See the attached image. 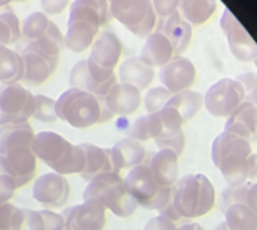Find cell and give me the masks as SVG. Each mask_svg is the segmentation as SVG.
I'll list each match as a JSON object with an SVG mask.
<instances>
[{"label": "cell", "mask_w": 257, "mask_h": 230, "mask_svg": "<svg viewBox=\"0 0 257 230\" xmlns=\"http://www.w3.org/2000/svg\"><path fill=\"white\" fill-rule=\"evenodd\" d=\"M56 114L57 119L77 130H86L114 118L107 108L104 96H96L75 87H69L56 99Z\"/></svg>", "instance_id": "1"}, {"label": "cell", "mask_w": 257, "mask_h": 230, "mask_svg": "<svg viewBox=\"0 0 257 230\" xmlns=\"http://www.w3.org/2000/svg\"><path fill=\"white\" fill-rule=\"evenodd\" d=\"M251 154V142L229 131L218 134L211 148L212 163L230 187L248 182V158Z\"/></svg>", "instance_id": "2"}, {"label": "cell", "mask_w": 257, "mask_h": 230, "mask_svg": "<svg viewBox=\"0 0 257 230\" xmlns=\"http://www.w3.org/2000/svg\"><path fill=\"white\" fill-rule=\"evenodd\" d=\"M172 203L181 218H199L215 206V188L203 173L187 175L172 187Z\"/></svg>", "instance_id": "3"}, {"label": "cell", "mask_w": 257, "mask_h": 230, "mask_svg": "<svg viewBox=\"0 0 257 230\" xmlns=\"http://www.w3.org/2000/svg\"><path fill=\"white\" fill-rule=\"evenodd\" d=\"M111 18L123 24L139 38H148L157 26V14L151 0H110Z\"/></svg>", "instance_id": "4"}, {"label": "cell", "mask_w": 257, "mask_h": 230, "mask_svg": "<svg viewBox=\"0 0 257 230\" xmlns=\"http://www.w3.org/2000/svg\"><path fill=\"white\" fill-rule=\"evenodd\" d=\"M116 83L117 77L114 69L99 66L89 57L75 63L69 72L71 87L81 89L96 96H105Z\"/></svg>", "instance_id": "5"}, {"label": "cell", "mask_w": 257, "mask_h": 230, "mask_svg": "<svg viewBox=\"0 0 257 230\" xmlns=\"http://www.w3.org/2000/svg\"><path fill=\"white\" fill-rule=\"evenodd\" d=\"M35 95L21 83L0 86V127L24 124L33 118Z\"/></svg>", "instance_id": "6"}, {"label": "cell", "mask_w": 257, "mask_h": 230, "mask_svg": "<svg viewBox=\"0 0 257 230\" xmlns=\"http://www.w3.org/2000/svg\"><path fill=\"white\" fill-rule=\"evenodd\" d=\"M244 98L245 89L238 80L221 78L206 90L203 107L215 118H229Z\"/></svg>", "instance_id": "7"}, {"label": "cell", "mask_w": 257, "mask_h": 230, "mask_svg": "<svg viewBox=\"0 0 257 230\" xmlns=\"http://www.w3.org/2000/svg\"><path fill=\"white\" fill-rule=\"evenodd\" d=\"M30 149L35 157L45 163L50 169H53V172L63 175V170L71 158L74 145L57 133L42 131L35 136Z\"/></svg>", "instance_id": "8"}, {"label": "cell", "mask_w": 257, "mask_h": 230, "mask_svg": "<svg viewBox=\"0 0 257 230\" xmlns=\"http://www.w3.org/2000/svg\"><path fill=\"white\" fill-rule=\"evenodd\" d=\"M24 72H23V86L36 87L44 84L54 72L59 65V57L45 54L44 51L35 48L33 45L20 47Z\"/></svg>", "instance_id": "9"}, {"label": "cell", "mask_w": 257, "mask_h": 230, "mask_svg": "<svg viewBox=\"0 0 257 230\" xmlns=\"http://www.w3.org/2000/svg\"><path fill=\"white\" fill-rule=\"evenodd\" d=\"M107 208L95 200H83L81 205L66 208L62 215L65 220V230H102L105 226Z\"/></svg>", "instance_id": "10"}, {"label": "cell", "mask_w": 257, "mask_h": 230, "mask_svg": "<svg viewBox=\"0 0 257 230\" xmlns=\"http://www.w3.org/2000/svg\"><path fill=\"white\" fill-rule=\"evenodd\" d=\"M33 199L48 209L63 206L71 194V187L63 175L56 172L45 173L36 178L32 188Z\"/></svg>", "instance_id": "11"}, {"label": "cell", "mask_w": 257, "mask_h": 230, "mask_svg": "<svg viewBox=\"0 0 257 230\" xmlns=\"http://www.w3.org/2000/svg\"><path fill=\"white\" fill-rule=\"evenodd\" d=\"M221 27L227 35L232 54L241 62H254L257 57L256 42L229 9H224L223 12Z\"/></svg>", "instance_id": "12"}, {"label": "cell", "mask_w": 257, "mask_h": 230, "mask_svg": "<svg viewBox=\"0 0 257 230\" xmlns=\"http://www.w3.org/2000/svg\"><path fill=\"white\" fill-rule=\"evenodd\" d=\"M160 80L172 93L187 90L196 81V66L190 59L176 56L169 63L161 66Z\"/></svg>", "instance_id": "13"}, {"label": "cell", "mask_w": 257, "mask_h": 230, "mask_svg": "<svg viewBox=\"0 0 257 230\" xmlns=\"http://www.w3.org/2000/svg\"><path fill=\"white\" fill-rule=\"evenodd\" d=\"M123 184L128 193L137 200L139 206L145 208L160 191L161 185L154 178L148 164H140L130 169L128 175L123 178Z\"/></svg>", "instance_id": "14"}, {"label": "cell", "mask_w": 257, "mask_h": 230, "mask_svg": "<svg viewBox=\"0 0 257 230\" xmlns=\"http://www.w3.org/2000/svg\"><path fill=\"white\" fill-rule=\"evenodd\" d=\"M104 102L114 116H130L139 110L142 93L137 87L117 81L104 96Z\"/></svg>", "instance_id": "15"}, {"label": "cell", "mask_w": 257, "mask_h": 230, "mask_svg": "<svg viewBox=\"0 0 257 230\" xmlns=\"http://www.w3.org/2000/svg\"><path fill=\"white\" fill-rule=\"evenodd\" d=\"M122 51H123L122 41L117 38V35L113 32L104 30L96 35L90 47L89 59H92L99 66L114 69L119 65Z\"/></svg>", "instance_id": "16"}, {"label": "cell", "mask_w": 257, "mask_h": 230, "mask_svg": "<svg viewBox=\"0 0 257 230\" xmlns=\"http://www.w3.org/2000/svg\"><path fill=\"white\" fill-rule=\"evenodd\" d=\"M173 54L175 50L169 38L163 32L154 30L145 38V45L142 47L139 57L152 68H161L173 59Z\"/></svg>", "instance_id": "17"}, {"label": "cell", "mask_w": 257, "mask_h": 230, "mask_svg": "<svg viewBox=\"0 0 257 230\" xmlns=\"http://www.w3.org/2000/svg\"><path fill=\"white\" fill-rule=\"evenodd\" d=\"M11 167V170L14 172V176L17 179V185L24 187L26 184H29L35 175H36V157L32 152L30 146H15L12 149H9L5 155H3Z\"/></svg>", "instance_id": "18"}, {"label": "cell", "mask_w": 257, "mask_h": 230, "mask_svg": "<svg viewBox=\"0 0 257 230\" xmlns=\"http://www.w3.org/2000/svg\"><path fill=\"white\" fill-rule=\"evenodd\" d=\"M81 148L84 149L86 157H87L86 167L80 173V176L84 181L89 182L95 176H99L104 173H119L111 157V149L99 148L92 143H81Z\"/></svg>", "instance_id": "19"}, {"label": "cell", "mask_w": 257, "mask_h": 230, "mask_svg": "<svg viewBox=\"0 0 257 230\" xmlns=\"http://www.w3.org/2000/svg\"><path fill=\"white\" fill-rule=\"evenodd\" d=\"M154 178L161 187H173L179 179V157L169 149H160L148 163Z\"/></svg>", "instance_id": "20"}, {"label": "cell", "mask_w": 257, "mask_h": 230, "mask_svg": "<svg viewBox=\"0 0 257 230\" xmlns=\"http://www.w3.org/2000/svg\"><path fill=\"white\" fill-rule=\"evenodd\" d=\"M256 116L257 107L244 99L235 108V111L227 118L226 125H224V131L233 133L242 139H247L248 142H253L257 139Z\"/></svg>", "instance_id": "21"}, {"label": "cell", "mask_w": 257, "mask_h": 230, "mask_svg": "<svg viewBox=\"0 0 257 230\" xmlns=\"http://www.w3.org/2000/svg\"><path fill=\"white\" fill-rule=\"evenodd\" d=\"M68 20H81L99 29L111 20L108 0H74L69 8Z\"/></svg>", "instance_id": "22"}, {"label": "cell", "mask_w": 257, "mask_h": 230, "mask_svg": "<svg viewBox=\"0 0 257 230\" xmlns=\"http://www.w3.org/2000/svg\"><path fill=\"white\" fill-rule=\"evenodd\" d=\"M157 30L163 32L169 38V41L173 45L175 54L184 53L191 42V36H193L191 24L178 11L169 15L164 21H160Z\"/></svg>", "instance_id": "23"}, {"label": "cell", "mask_w": 257, "mask_h": 230, "mask_svg": "<svg viewBox=\"0 0 257 230\" xmlns=\"http://www.w3.org/2000/svg\"><path fill=\"white\" fill-rule=\"evenodd\" d=\"M117 78L120 83L131 84L140 92L148 89L155 78V69L146 65L140 57H128L119 66Z\"/></svg>", "instance_id": "24"}, {"label": "cell", "mask_w": 257, "mask_h": 230, "mask_svg": "<svg viewBox=\"0 0 257 230\" xmlns=\"http://www.w3.org/2000/svg\"><path fill=\"white\" fill-rule=\"evenodd\" d=\"M110 149H111V157H113L114 166L119 173L123 169H133L136 166L143 164L148 157V151L142 145V142L134 140L131 137H125V139L119 140Z\"/></svg>", "instance_id": "25"}, {"label": "cell", "mask_w": 257, "mask_h": 230, "mask_svg": "<svg viewBox=\"0 0 257 230\" xmlns=\"http://www.w3.org/2000/svg\"><path fill=\"white\" fill-rule=\"evenodd\" d=\"M99 33V27L81 21V20H68V29L65 33V47L74 53H83L92 47L96 35Z\"/></svg>", "instance_id": "26"}, {"label": "cell", "mask_w": 257, "mask_h": 230, "mask_svg": "<svg viewBox=\"0 0 257 230\" xmlns=\"http://www.w3.org/2000/svg\"><path fill=\"white\" fill-rule=\"evenodd\" d=\"M102 205L108 211H111L116 217H120V218L131 217L139 208L137 200L128 193V190L123 184V179L120 182L114 184L108 190V193L105 194V197L102 200Z\"/></svg>", "instance_id": "27"}, {"label": "cell", "mask_w": 257, "mask_h": 230, "mask_svg": "<svg viewBox=\"0 0 257 230\" xmlns=\"http://www.w3.org/2000/svg\"><path fill=\"white\" fill-rule=\"evenodd\" d=\"M36 133L29 122L0 127V155L15 146H32Z\"/></svg>", "instance_id": "28"}, {"label": "cell", "mask_w": 257, "mask_h": 230, "mask_svg": "<svg viewBox=\"0 0 257 230\" xmlns=\"http://www.w3.org/2000/svg\"><path fill=\"white\" fill-rule=\"evenodd\" d=\"M24 65L21 54L9 47L0 45V83L17 84L23 80Z\"/></svg>", "instance_id": "29"}, {"label": "cell", "mask_w": 257, "mask_h": 230, "mask_svg": "<svg viewBox=\"0 0 257 230\" xmlns=\"http://www.w3.org/2000/svg\"><path fill=\"white\" fill-rule=\"evenodd\" d=\"M169 107H173L182 118L184 124L196 118V114L202 110L203 107V95L194 90H182L178 93H173L169 102L166 104Z\"/></svg>", "instance_id": "30"}, {"label": "cell", "mask_w": 257, "mask_h": 230, "mask_svg": "<svg viewBox=\"0 0 257 230\" xmlns=\"http://www.w3.org/2000/svg\"><path fill=\"white\" fill-rule=\"evenodd\" d=\"M223 214L224 223L230 230H256L257 214L247 203L230 205Z\"/></svg>", "instance_id": "31"}, {"label": "cell", "mask_w": 257, "mask_h": 230, "mask_svg": "<svg viewBox=\"0 0 257 230\" xmlns=\"http://www.w3.org/2000/svg\"><path fill=\"white\" fill-rule=\"evenodd\" d=\"M181 15L193 24H203L217 9V0H179Z\"/></svg>", "instance_id": "32"}, {"label": "cell", "mask_w": 257, "mask_h": 230, "mask_svg": "<svg viewBox=\"0 0 257 230\" xmlns=\"http://www.w3.org/2000/svg\"><path fill=\"white\" fill-rule=\"evenodd\" d=\"M163 127L158 113L146 114L139 118L128 130V137L139 140V142H148V140H155L161 137Z\"/></svg>", "instance_id": "33"}, {"label": "cell", "mask_w": 257, "mask_h": 230, "mask_svg": "<svg viewBox=\"0 0 257 230\" xmlns=\"http://www.w3.org/2000/svg\"><path fill=\"white\" fill-rule=\"evenodd\" d=\"M21 38V23L11 5L0 6V45L9 47Z\"/></svg>", "instance_id": "34"}, {"label": "cell", "mask_w": 257, "mask_h": 230, "mask_svg": "<svg viewBox=\"0 0 257 230\" xmlns=\"http://www.w3.org/2000/svg\"><path fill=\"white\" fill-rule=\"evenodd\" d=\"M51 20L44 12H32L26 17V20L21 23V41L23 45L32 44L36 39H39L50 27ZM20 45V47H23Z\"/></svg>", "instance_id": "35"}, {"label": "cell", "mask_w": 257, "mask_h": 230, "mask_svg": "<svg viewBox=\"0 0 257 230\" xmlns=\"http://www.w3.org/2000/svg\"><path fill=\"white\" fill-rule=\"evenodd\" d=\"M27 45H33L35 48L44 51L45 54H50V56H54V57H59L62 50L65 48V35L60 32V29L51 21L48 30L39 38L36 39L35 42L32 44H27ZM24 47V45H23Z\"/></svg>", "instance_id": "36"}, {"label": "cell", "mask_w": 257, "mask_h": 230, "mask_svg": "<svg viewBox=\"0 0 257 230\" xmlns=\"http://www.w3.org/2000/svg\"><path fill=\"white\" fill-rule=\"evenodd\" d=\"M123 178H120L119 173H104V175H99V176H95L93 179H90L87 182V187L84 188V193H83V200H89V199H95L98 202L102 203L105 194L108 193V190L120 182Z\"/></svg>", "instance_id": "37"}, {"label": "cell", "mask_w": 257, "mask_h": 230, "mask_svg": "<svg viewBox=\"0 0 257 230\" xmlns=\"http://www.w3.org/2000/svg\"><path fill=\"white\" fill-rule=\"evenodd\" d=\"M12 230H45V223L41 211L18 208L14 217Z\"/></svg>", "instance_id": "38"}, {"label": "cell", "mask_w": 257, "mask_h": 230, "mask_svg": "<svg viewBox=\"0 0 257 230\" xmlns=\"http://www.w3.org/2000/svg\"><path fill=\"white\" fill-rule=\"evenodd\" d=\"M157 113H158V116H160L161 127H163L161 137H158V139L170 137V136H175V134H178L179 131H182L184 121H182L181 114H179L173 107L166 105L164 108H161V110L157 111Z\"/></svg>", "instance_id": "39"}, {"label": "cell", "mask_w": 257, "mask_h": 230, "mask_svg": "<svg viewBox=\"0 0 257 230\" xmlns=\"http://www.w3.org/2000/svg\"><path fill=\"white\" fill-rule=\"evenodd\" d=\"M33 118L44 124H53L57 121L56 114V99L45 95H35V111Z\"/></svg>", "instance_id": "40"}, {"label": "cell", "mask_w": 257, "mask_h": 230, "mask_svg": "<svg viewBox=\"0 0 257 230\" xmlns=\"http://www.w3.org/2000/svg\"><path fill=\"white\" fill-rule=\"evenodd\" d=\"M172 95L173 93L169 89H166L164 86L149 89L145 96V107L148 110V114L157 113L161 108H164L166 104L169 102V99L172 98Z\"/></svg>", "instance_id": "41"}, {"label": "cell", "mask_w": 257, "mask_h": 230, "mask_svg": "<svg viewBox=\"0 0 257 230\" xmlns=\"http://www.w3.org/2000/svg\"><path fill=\"white\" fill-rule=\"evenodd\" d=\"M250 187H251V182H245V184L236 185V187H230L229 185L221 193V202H220L221 212H224L230 205H235V203H247V194H248Z\"/></svg>", "instance_id": "42"}, {"label": "cell", "mask_w": 257, "mask_h": 230, "mask_svg": "<svg viewBox=\"0 0 257 230\" xmlns=\"http://www.w3.org/2000/svg\"><path fill=\"white\" fill-rule=\"evenodd\" d=\"M155 145L158 146V149H169V151H173L178 157H181L184 154V149H185L184 131H179L178 134L170 136V137L155 139Z\"/></svg>", "instance_id": "43"}, {"label": "cell", "mask_w": 257, "mask_h": 230, "mask_svg": "<svg viewBox=\"0 0 257 230\" xmlns=\"http://www.w3.org/2000/svg\"><path fill=\"white\" fill-rule=\"evenodd\" d=\"M18 185H17L15 178L9 173H2L0 175V205L9 202L14 197Z\"/></svg>", "instance_id": "44"}, {"label": "cell", "mask_w": 257, "mask_h": 230, "mask_svg": "<svg viewBox=\"0 0 257 230\" xmlns=\"http://www.w3.org/2000/svg\"><path fill=\"white\" fill-rule=\"evenodd\" d=\"M172 200V187H161L155 197L145 206V209L151 211H161L169 202Z\"/></svg>", "instance_id": "45"}, {"label": "cell", "mask_w": 257, "mask_h": 230, "mask_svg": "<svg viewBox=\"0 0 257 230\" xmlns=\"http://www.w3.org/2000/svg\"><path fill=\"white\" fill-rule=\"evenodd\" d=\"M17 209L18 208L15 205H12L11 202L0 205V230H12L14 217H15Z\"/></svg>", "instance_id": "46"}, {"label": "cell", "mask_w": 257, "mask_h": 230, "mask_svg": "<svg viewBox=\"0 0 257 230\" xmlns=\"http://www.w3.org/2000/svg\"><path fill=\"white\" fill-rule=\"evenodd\" d=\"M151 2H152L157 17H161V18H167L169 15L176 12L179 6V0H151Z\"/></svg>", "instance_id": "47"}, {"label": "cell", "mask_w": 257, "mask_h": 230, "mask_svg": "<svg viewBox=\"0 0 257 230\" xmlns=\"http://www.w3.org/2000/svg\"><path fill=\"white\" fill-rule=\"evenodd\" d=\"M41 214L45 223V230H65V220L62 214H56L50 209H44Z\"/></svg>", "instance_id": "48"}, {"label": "cell", "mask_w": 257, "mask_h": 230, "mask_svg": "<svg viewBox=\"0 0 257 230\" xmlns=\"http://www.w3.org/2000/svg\"><path fill=\"white\" fill-rule=\"evenodd\" d=\"M143 230H178V226H176L175 221H172V220H169V218H166L163 215H158V217L151 218L146 223Z\"/></svg>", "instance_id": "49"}, {"label": "cell", "mask_w": 257, "mask_h": 230, "mask_svg": "<svg viewBox=\"0 0 257 230\" xmlns=\"http://www.w3.org/2000/svg\"><path fill=\"white\" fill-rule=\"evenodd\" d=\"M68 5L69 0H41V6L47 15H59L68 8Z\"/></svg>", "instance_id": "50"}, {"label": "cell", "mask_w": 257, "mask_h": 230, "mask_svg": "<svg viewBox=\"0 0 257 230\" xmlns=\"http://www.w3.org/2000/svg\"><path fill=\"white\" fill-rule=\"evenodd\" d=\"M236 80L244 86L245 92H250L254 87H257V72H244V74L238 75Z\"/></svg>", "instance_id": "51"}, {"label": "cell", "mask_w": 257, "mask_h": 230, "mask_svg": "<svg viewBox=\"0 0 257 230\" xmlns=\"http://www.w3.org/2000/svg\"><path fill=\"white\" fill-rule=\"evenodd\" d=\"M158 212H160V215H163V217H166V218H169V220H172V221H175V223L181 220V215H179L178 211L175 209L172 200H170L161 211H158Z\"/></svg>", "instance_id": "52"}, {"label": "cell", "mask_w": 257, "mask_h": 230, "mask_svg": "<svg viewBox=\"0 0 257 230\" xmlns=\"http://www.w3.org/2000/svg\"><path fill=\"white\" fill-rule=\"evenodd\" d=\"M247 205L257 214V182L251 184L248 194H247Z\"/></svg>", "instance_id": "53"}, {"label": "cell", "mask_w": 257, "mask_h": 230, "mask_svg": "<svg viewBox=\"0 0 257 230\" xmlns=\"http://www.w3.org/2000/svg\"><path fill=\"white\" fill-rule=\"evenodd\" d=\"M248 167H250V173H248V181L257 179V154H251L248 158Z\"/></svg>", "instance_id": "54"}, {"label": "cell", "mask_w": 257, "mask_h": 230, "mask_svg": "<svg viewBox=\"0 0 257 230\" xmlns=\"http://www.w3.org/2000/svg\"><path fill=\"white\" fill-rule=\"evenodd\" d=\"M244 99H245L247 102L253 104L254 107H257V87H254V89H253V90H250V92H247Z\"/></svg>", "instance_id": "55"}, {"label": "cell", "mask_w": 257, "mask_h": 230, "mask_svg": "<svg viewBox=\"0 0 257 230\" xmlns=\"http://www.w3.org/2000/svg\"><path fill=\"white\" fill-rule=\"evenodd\" d=\"M178 230H205L200 224H197V223H185V224H182V226H179Z\"/></svg>", "instance_id": "56"}, {"label": "cell", "mask_w": 257, "mask_h": 230, "mask_svg": "<svg viewBox=\"0 0 257 230\" xmlns=\"http://www.w3.org/2000/svg\"><path fill=\"white\" fill-rule=\"evenodd\" d=\"M215 230H230V229H229V227H227V224H226V223L223 221V223H220V224H218V226L215 227Z\"/></svg>", "instance_id": "57"}, {"label": "cell", "mask_w": 257, "mask_h": 230, "mask_svg": "<svg viewBox=\"0 0 257 230\" xmlns=\"http://www.w3.org/2000/svg\"><path fill=\"white\" fill-rule=\"evenodd\" d=\"M14 2H17V0H0V6H8Z\"/></svg>", "instance_id": "58"}, {"label": "cell", "mask_w": 257, "mask_h": 230, "mask_svg": "<svg viewBox=\"0 0 257 230\" xmlns=\"http://www.w3.org/2000/svg\"><path fill=\"white\" fill-rule=\"evenodd\" d=\"M254 63H256V66H257V57H256V59H254Z\"/></svg>", "instance_id": "59"}, {"label": "cell", "mask_w": 257, "mask_h": 230, "mask_svg": "<svg viewBox=\"0 0 257 230\" xmlns=\"http://www.w3.org/2000/svg\"><path fill=\"white\" fill-rule=\"evenodd\" d=\"M17 2H26V0H17Z\"/></svg>", "instance_id": "60"}, {"label": "cell", "mask_w": 257, "mask_h": 230, "mask_svg": "<svg viewBox=\"0 0 257 230\" xmlns=\"http://www.w3.org/2000/svg\"><path fill=\"white\" fill-rule=\"evenodd\" d=\"M256 230H257V227H256Z\"/></svg>", "instance_id": "61"}, {"label": "cell", "mask_w": 257, "mask_h": 230, "mask_svg": "<svg viewBox=\"0 0 257 230\" xmlns=\"http://www.w3.org/2000/svg\"><path fill=\"white\" fill-rule=\"evenodd\" d=\"M108 2H110V0H108Z\"/></svg>", "instance_id": "62"}]
</instances>
